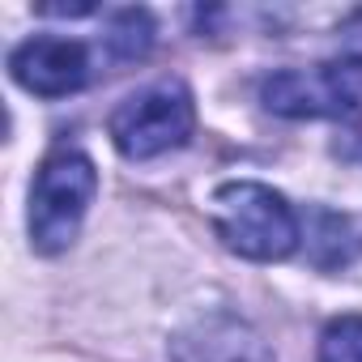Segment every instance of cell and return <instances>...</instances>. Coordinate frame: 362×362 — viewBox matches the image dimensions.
I'll list each match as a JSON object with an SVG mask.
<instances>
[{
    "instance_id": "cell-2",
    "label": "cell",
    "mask_w": 362,
    "mask_h": 362,
    "mask_svg": "<svg viewBox=\"0 0 362 362\" xmlns=\"http://www.w3.org/2000/svg\"><path fill=\"white\" fill-rule=\"evenodd\" d=\"M98 197V166L81 149H56L43 158L30 184V247L39 256H60L81 235V222Z\"/></svg>"
},
{
    "instance_id": "cell-5",
    "label": "cell",
    "mask_w": 362,
    "mask_h": 362,
    "mask_svg": "<svg viewBox=\"0 0 362 362\" xmlns=\"http://www.w3.org/2000/svg\"><path fill=\"white\" fill-rule=\"evenodd\" d=\"M9 73H13V81L22 90H30L39 98H64V94H77V90L90 86L94 60H90V47L81 39L35 35V39L13 47Z\"/></svg>"
},
{
    "instance_id": "cell-8",
    "label": "cell",
    "mask_w": 362,
    "mask_h": 362,
    "mask_svg": "<svg viewBox=\"0 0 362 362\" xmlns=\"http://www.w3.org/2000/svg\"><path fill=\"white\" fill-rule=\"evenodd\" d=\"M320 362H362V315H337L324 324Z\"/></svg>"
},
{
    "instance_id": "cell-7",
    "label": "cell",
    "mask_w": 362,
    "mask_h": 362,
    "mask_svg": "<svg viewBox=\"0 0 362 362\" xmlns=\"http://www.w3.org/2000/svg\"><path fill=\"white\" fill-rule=\"evenodd\" d=\"M153 47V18L145 9H119L107 26V52L115 60H141Z\"/></svg>"
},
{
    "instance_id": "cell-6",
    "label": "cell",
    "mask_w": 362,
    "mask_h": 362,
    "mask_svg": "<svg viewBox=\"0 0 362 362\" xmlns=\"http://www.w3.org/2000/svg\"><path fill=\"white\" fill-rule=\"evenodd\" d=\"M170 362H273V354L247 320L230 311H209L175 332Z\"/></svg>"
},
{
    "instance_id": "cell-3",
    "label": "cell",
    "mask_w": 362,
    "mask_h": 362,
    "mask_svg": "<svg viewBox=\"0 0 362 362\" xmlns=\"http://www.w3.org/2000/svg\"><path fill=\"white\" fill-rule=\"evenodd\" d=\"M260 103L286 119H362V56L269 73Z\"/></svg>"
},
{
    "instance_id": "cell-4",
    "label": "cell",
    "mask_w": 362,
    "mask_h": 362,
    "mask_svg": "<svg viewBox=\"0 0 362 362\" xmlns=\"http://www.w3.org/2000/svg\"><path fill=\"white\" fill-rule=\"evenodd\" d=\"M192 128H197V103L184 81H158L136 90L111 111V124H107L115 149L132 162H149L188 145Z\"/></svg>"
},
{
    "instance_id": "cell-1",
    "label": "cell",
    "mask_w": 362,
    "mask_h": 362,
    "mask_svg": "<svg viewBox=\"0 0 362 362\" xmlns=\"http://www.w3.org/2000/svg\"><path fill=\"white\" fill-rule=\"evenodd\" d=\"M209 222L226 252H235L243 260H260V264L286 260L303 243V222H298L294 205L277 188L256 184V179L222 184L209 201Z\"/></svg>"
}]
</instances>
